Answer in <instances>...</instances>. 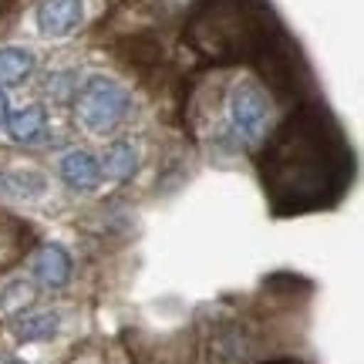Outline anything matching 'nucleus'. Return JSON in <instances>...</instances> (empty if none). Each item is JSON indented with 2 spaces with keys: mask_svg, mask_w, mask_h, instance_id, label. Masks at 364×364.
<instances>
[{
  "mask_svg": "<svg viewBox=\"0 0 364 364\" xmlns=\"http://www.w3.org/2000/svg\"><path fill=\"white\" fill-rule=\"evenodd\" d=\"M7 115H11V102H7V95H4V88H0V125L7 122Z\"/></svg>",
  "mask_w": 364,
  "mask_h": 364,
  "instance_id": "nucleus-11",
  "label": "nucleus"
},
{
  "mask_svg": "<svg viewBox=\"0 0 364 364\" xmlns=\"http://www.w3.org/2000/svg\"><path fill=\"white\" fill-rule=\"evenodd\" d=\"M85 21V0H41L38 7V31L41 38L61 41L75 34Z\"/></svg>",
  "mask_w": 364,
  "mask_h": 364,
  "instance_id": "nucleus-3",
  "label": "nucleus"
},
{
  "mask_svg": "<svg viewBox=\"0 0 364 364\" xmlns=\"http://www.w3.org/2000/svg\"><path fill=\"white\" fill-rule=\"evenodd\" d=\"M132 108L129 91L122 88L115 78L91 75L78 91H75V118L78 125L91 135H112L125 122Z\"/></svg>",
  "mask_w": 364,
  "mask_h": 364,
  "instance_id": "nucleus-1",
  "label": "nucleus"
},
{
  "mask_svg": "<svg viewBox=\"0 0 364 364\" xmlns=\"http://www.w3.org/2000/svg\"><path fill=\"white\" fill-rule=\"evenodd\" d=\"M61 331V311H21L11 317V334L21 344H44Z\"/></svg>",
  "mask_w": 364,
  "mask_h": 364,
  "instance_id": "nucleus-6",
  "label": "nucleus"
},
{
  "mask_svg": "<svg viewBox=\"0 0 364 364\" xmlns=\"http://www.w3.org/2000/svg\"><path fill=\"white\" fill-rule=\"evenodd\" d=\"M38 68V58L27 48H0V88L24 85Z\"/></svg>",
  "mask_w": 364,
  "mask_h": 364,
  "instance_id": "nucleus-9",
  "label": "nucleus"
},
{
  "mask_svg": "<svg viewBox=\"0 0 364 364\" xmlns=\"http://www.w3.org/2000/svg\"><path fill=\"white\" fill-rule=\"evenodd\" d=\"M34 280L44 290H65L71 284V273H75V260L61 243H48L34 253Z\"/></svg>",
  "mask_w": 364,
  "mask_h": 364,
  "instance_id": "nucleus-4",
  "label": "nucleus"
},
{
  "mask_svg": "<svg viewBox=\"0 0 364 364\" xmlns=\"http://www.w3.org/2000/svg\"><path fill=\"white\" fill-rule=\"evenodd\" d=\"M31 304H34V290H31V284H24V280H14V284L0 294V311L7 314V317L27 311Z\"/></svg>",
  "mask_w": 364,
  "mask_h": 364,
  "instance_id": "nucleus-10",
  "label": "nucleus"
},
{
  "mask_svg": "<svg viewBox=\"0 0 364 364\" xmlns=\"http://www.w3.org/2000/svg\"><path fill=\"white\" fill-rule=\"evenodd\" d=\"M230 122L243 142H260L270 125V98L257 81H240L230 95Z\"/></svg>",
  "mask_w": 364,
  "mask_h": 364,
  "instance_id": "nucleus-2",
  "label": "nucleus"
},
{
  "mask_svg": "<svg viewBox=\"0 0 364 364\" xmlns=\"http://www.w3.org/2000/svg\"><path fill=\"white\" fill-rule=\"evenodd\" d=\"M58 176L65 182L68 189H75V193H91V189H98L102 186V166H98V159L85 152V149H71L61 162H58Z\"/></svg>",
  "mask_w": 364,
  "mask_h": 364,
  "instance_id": "nucleus-5",
  "label": "nucleus"
},
{
  "mask_svg": "<svg viewBox=\"0 0 364 364\" xmlns=\"http://www.w3.org/2000/svg\"><path fill=\"white\" fill-rule=\"evenodd\" d=\"M4 129H7V135H11L14 142L27 145L44 135V129H48V112H44V105H24V108H17V112L7 115Z\"/></svg>",
  "mask_w": 364,
  "mask_h": 364,
  "instance_id": "nucleus-8",
  "label": "nucleus"
},
{
  "mask_svg": "<svg viewBox=\"0 0 364 364\" xmlns=\"http://www.w3.org/2000/svg\"><path fill=\"white\" fill-rule=\"evenodd\" d=\"M98 166H102V179H112V182L132 179L135 169H139V145L132 139H118V142H112L105 149Z\"/></svg>",
  "mask_w": 364,
  "mask_h": 364,
  "instance_id": "nucleus-7",
  "label": "nucleus"
}]
</instances>
